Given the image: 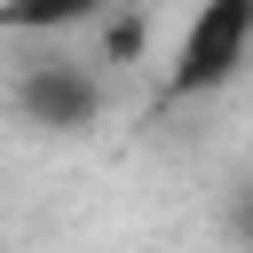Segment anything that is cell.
Instances as JSON below:
<instances>
[{
    "label": "cell",
    "instance_id": "6da1fadb",
    "mask_svg": "<svg viewBox=\"0 0 253 253\" xmlns=\"http://www.w3.org/2000/svg\"><path fill=\"white\" fill-rule=\"evenodd\" d=\"M245 63H253V0H198V8H190V24L174 32L166 95H174V103L213 95V87H229Z\"/></svg>",
    "mask_w": 253,
    "mask_h": 253
},
{
    "label": "cell",
    "instance_id": "7a4b0ae2",
    "mask_svg": "<svg viewBox=\"0 0 253 253\" xmlns=\"http://www.w3.org/2000/svg\"><path fill=\"white\" fill-rule=\"evenodd\" d=\"M16 111L40 134H87L103 119V79L79 55H40V63L16 71Z\"/></svg>",
    "mask_w": 253,
    "mask_h": 253
},
{
    "label": "cell",
    "instance_id": "3957f363",
    "mask_svg": "<svg viewBox=\"0 0 253 253\" xmlns=\"http://www.w3.org/2000/svg\"><path fill=\"white\" fill-rule=\"evenodd\" d=\"M111 0H0V32H24V40H47V32H79L95 24Z\"/></svg>",
    "mask_w": 253,
    "mask_h": 253
},
{
    "label": "cell",
    "instance_id": "277c9868",
    "mask_svg": "<svg viewBox=\"0 0 253 253\" xmlns=\"http://www.w3.org/2000/svg\"><path fill=\"white\" fill-rule=\"evenodd\" d=\"M95 24H103V63H134V55L150 47V24H142V8H126V0H111Z\"/></svg>",
    "mask_w": 253,
    "mask_h": 253
},
{
    "label": "cell",
    "instance_id": "5b68a950",
    "mask_svg": "<svg viewBox=\"0 0 253 253\" xmlns=\"http://www.w3.org/2000/svg\"><path fill=\"white\" fill-rule=\"evenodd\" d=\"M229 229H237V237H245V245H253V182H245V190H237V198H229Z\"/></svg>",
    "mask_w": 253,
    "mask_h": 253
}]
</instances>
